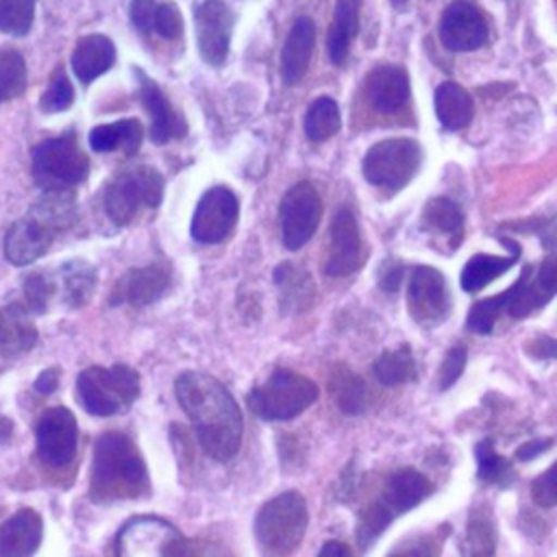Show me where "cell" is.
Returning a JSON list of instances; mask_svg holds the SVG:
<instances>
[{"instance_id": "6da1fadb", "label": "cell", "mask_w": 557, "mask_h": 557, "mask_svg": "<svg viewBox=\"0 0 557 557\" xmlns=\"http://www.w3.org/2000/svg\"><path fill=\"white\" fill-rule=\"evenodd\" d=\"M174 392L202 450L215 461L233 459L244 433L242 411L233 394L215 376L198 370L181 372Z\"/></svg>"}, {"instance_id": "7a4b0ae2", "label": "cell", "mask_w": 557, "mask_h": 557, "mask_svg": "<svg viewBox=\"0 0 557 557\" xmlns=\"http://www.w3.org/2000/svg\"><path fill=\"white\" fill-rule=\"evenodd\" d=\"M76 222L72 189H50L39 196L30 211L15 220L4 235V257L13 265H30L41 259L59 233Z\"/></svg>"}, {"instance_id": "3957f363", "label": "cell", "mask_w": 557, "mask_h": 557, "mask_svg": "<svg viewBox=\"0 0 557 557\" xmlns=\"http://www.w3.org/2000/svg\"><path fill=\"white\" fill-rule=\"evenodd\" d=\"M146 461L135 442L120 433L107 431L94 444L89 496L96 503L139 498L148 492Z\"/></svg>"}, {"instance_id": "277c9868", "label": "cell", "mask_w": 557, "mask_h": 557, "mask_svg": "<svg viewBox=\"0 0 557 557\" xmlns=\"http://www.w3.org/2000/svg\"><path fill=\"white\" fill-rule=\"evenodd\" d=\"M431 492L433 485L422 472L413 468H400L392 472L381 494L372 503H368L357 516V544L361 548H368L396 516L420 505Z\"/></svg>"}, {"instance_id": "5b68a950", "label": "cell", "mask_w": 557, "mask_h": 557, "mask_svg": "<svg viewBox=\"0 0 557 557\" xmlns=\"http://www.w3.org/2000/svg\"><path fill=\"white\" fill-rule=\"evenodd\" d=\"M139 396V374L126 363L89 366L76 379L81 407L98 418L126 411Z\"/></svg>"}, {"instance_id": "8992f818", "label": "cell", "mask_w": 557, "mask_h": 557, "mask_svg": "<svg viewBox=\"0 0 557 557\" xmlns=\"http://www.w3.org/2000/svg\"><path fill=\"white\" fill-rule=\"evenodd\" d=\"M30 174L39 189H74L89 174V159L76 133L65 131L30 148Z\"/></svg>"}, {"instance_id": "52a82bcc", "label": "cell", "mask_w": 557, "mask_h": 557, "mask_svg": "<svg viewBox=\"0 0 557 557\" xmlns=\"http://www.w3.org/2000/svg\"><path fill=\"white\" fill-rule=\"evenodd\" d=\"M318 398V387L305 374L274 368L270 376L248 394V409L268 422L292 420L309 409Z\"/></svg>"}, {"instance_id": "ba28073f", "label": "cell", "mask_w": 557, "mask_h": 557, "mask_svg": "<svg viewBox=\"0 0 557 557\" xmlns=\"http://www.w3.org/2000/svg\"><path fill=\"white\" fill-rule=\"evenodd\" d=\"M163 198V178L150 165L117 172L102 189V207L115 226L131 224L141 209H157Z\"/></svg>"}, {"instance_id": "9c48e42d", "label": "cell", "mask_w": 557, "mask_h": 557, "mask_svg": "<svg viewBox=\"0 0 557 557\" xmlns=\"http://www.w3.org/2000/svg\"><path fill=\"white\" fill-rule=\"evenodd\" d=\"M307 503L298 492H283L263 503L255 516V537L263 553L287 555L307 531Z\"/></svg>"}, {"instance_id": "30bf717a", "label": "cell", "mask_w": 557, "mask_h": 557, "mask_svg": "<svg viewBox=\"0 0 557 557\" xmlns=\"http://www.w3.org/2000/svg\"><path fill=\"white\" fill-rule=\"evenodd\" d=\"M422 150L411 137H389L372 144L361 161L363 178L381 189L398 191L418 172Z\"/></svg>"}, {"instance_id": "8fae6325", "label": "cell", "mask_w": 557, "mask_h": 557, "mask_svg": "<svg viewBox=\"0 0 557 557\" xmlns=\"http://www.w3.org/2000/svg\"><path fill=\"white\" fill-rule=\"evenodd\" d=\"M78 424L67 407H50L35 422V453L48 468H65L76 455Z\"/></svg>"}, {"instance_id": "7c38bea8", "label": "cell", "mask_w": 557, "mask_h": 557, "mask_svg": "<svg viewBox=\"0 0 557 557\" xmlns=\"http://www.w3.org/2000/svg\"><path fill=\"white\" fill-rule=\"evenodd\" d=\"M322 218V200L307 181L292 185L278 207L281 237L287 250L302 248L315 233Z\"/></svg>"}, {"instance_id": "4fadbf2b", "label": "cell", "mask_w": 557, "mask_h": 557, "mask_svg": "<svg viewBox=\"0 0 557 557\" xmlns=\"http://www.w3.org/2000/svg\"><path fill=\"white\" fill-rule=\"evenodd\" d=\"M407 307L420 326L431 329L442 324L453 309V296L444 274L431 265H418L409 278Z\"/></svg>"}, {"instance_id": "5bb4252c", "label": "cell", "mask_w": 557, "mask_h": 557, "mask_svg": "<svg viewBox=\"0 0 557 557\" xmlns=\"http://www.w3.org/2000/svg\"><path fill=\"white\" fill-rule=\"evenodd\" d=\"M117 555H176L185 553L183 535L168 520L139 516L128 520L115 540Z\"/></svg>"}, {"instance_id": "9a60e30c", "label": "cell", "mask_w": 557, "mask_h": 557, "mask_svg": "<svg viewBox=\"0 0 557 557\" xmlns=\"http://www.w3.org/2000/svg\"><path fill=\"white\" fill-rule=\"evenodd\" d=\"M237 215H239V202L233 189L224 185H215L207 189L200 196L189 222L191 239H196L198 244L222 242L237 224Z\"/></svg>"}, {"instance_id": "2e32d148", "label": "cell", "mask_w": 557, "mask_h": 557, "mask_svg": "<svg viewBox=\"0 0 557 557\" xmlns=\"http://www.w3.org/2000/svg\"><path fill=\"white\" fill-rule=\"evenodd\" d=\"M363 263V239L355 213L348 207H339L329 228V255L324 272L329 276H348Z\"/></svg>"}, {"instance_id": "e0dca14e", "label": "cell", "mask_w": 557, "mask_h": 557, "mask_svg": "<svg viewBox=\"0 0 557 557\" xmlns=\"http://www.w3.org/2000/svg\"><path fill=\"white\" fill-rule=\"evenodd\" d=\"M235 15L224 0H205L196 9V39L200 57L209 65H222L228 57Z\"/></svg>"}, {"instance_id": "ac0fdd59", "label": "cell", "mask_w": 557, "mask_h": 557, "mask_svg": "<svg viewBox=\"0 0 557 557\" xmlns=\"http://www.w3.org/2000/svg\"><path fill=\"white\" fill-rule=\"evenodd\" d=\"M487 22L468 0H455L446 7L440 22V41L450 52L476 50L487 41Z\"/></svg>"}, {"instance_id": "d6986e66", "label": "cell", "mask_w": 557, "mask_h": 557, "mask_svg": "<svg viewBox=\"0 0 557 557\" xmlns=\"http://www.w3.org/2000/svg\"><path fill=\"white\" fill-rule=\"evenodd\" d=\"M170 283V272L161 263H150L144 268H133L115 283L111 292V305L144 307L157 300Z\"/></svg>"}, {"instance_id": "ffe728a7", "label": "cell", "mask_w": 557, "mask_h": 557, "mask_svg": "<svg viewBox=\"0 0 557 557\" xmlns=\"http://www.w3.org/2000/svg\"><path fill=\"white\" fill-rule=\"evenodd\" d=\"M137 78H139V98L150 115V139L154 144H165L170 139L183 137L187 133V126L183 117L172 109L161 87L152 78H148L141 70H137Z\"/></svg>"}, {"instance_id": "44dd1931", "label": "cell", "mask_w": 557, "mask_h": 557, "mask_svg": "<svg viewBox=\"0 0 557 557\" xmlns=\"http://www.w3.org/2000/svg\"><path fill=\"white\" fill-rule=\"evenodd\" d=\"M44 537V520L30 509L22 507L0 524V557H26L37 553Z\"/></svg>"}, {"instance_id": "7402d4cb", "label": "cell", "mask_w": 557, "mask_h": 557, "mask_svg": "<svg viewBox=\"0 0 557 557\" xmlns=\"http://www.w3.org/2000/svg\"><path fill=\"white\" fill-rule=\"evenodd\" d=\"M366 96L374 111L396 113L409 100V76L400 65H379L366 78Z\"/></svg>"}, {"instance_id": "603a6c76", "label": "cell", "mask_w": 557, "mask_h": 557, "mask_svg": "<svg viewBox=\"0 0 557 557\" xmlns=\"http://www.w3.org/2000/svg\"><path fill=\"white\" fill-rule=\"evenodd\" d=\"M315 46V26L309 17L300 15L289 28L281 52V74L287 85H296L309 70Z\"/></svg>"}, {"instance_id": "cb8c5ba5", "label": "cell", "mask_w": 557, "mask_h": 557, "mask_svg": "<svg viewBox=\"0 0 557 557\" xmlns=\"http://www.w3.org/2000/svg\"><path fill=\"white\" fill-rule=\"evenodd\" d=\"M115 63V46L102 33L85 35L76 41L72 52V70L83 85H89L98 76L111 70Z\"/></svg>"}, {"instance_id": "d4e9b609", "label": "cell", "mask_w": 557, "mask_h": 557, "mask_svg": "<svg viewBox=\"0 0 557 557\" xmlns=\"http://www.w3.org/2000/svg\"><path fill=\"white\" fill-rule=\"evenodd\" d=\"M37 344V326L20 302L0 307V355L17 357Z\"/></svg>"}, {"instance_id": "484cf974", "label": "cell", "mask_w": 557, "mask_h": 557, "mask_svg": "<svg viewBox=\"0 0 557 557\" xmlns=\"http://www.w3.org/2000/svg\"><path fill=\"white\" fill-rule=\"evenodd\" d=\"M274 283L281 289V307L292 313L309 309L315 296V285L302 265L283 261L274 268Z\"/></svg>"}, {"instance_id": "4316f807", "label": "cell", "mask_w": 557, "mask_h": 557, "mask_svg": "<svg viewBox=\"0 0 557 557\" xmlns=\"http://www.w3.org/2000/svg\"><path fill=\"white\" fill-rule=\"evenodd\" d=\"M359 9L361 0H337L333 24L326 33V54L331 63L339 65L348 57L350 44L359 30Z\"/></svg>"}, {"instance_id": "83f0119b", "label": "cell", "mask_w": 557, "mask_h": 557, "mask_svg": "<svg viewBox=\"0 0 557 557\" xmlns=\"http://www.w3.org/2000/svg\"><path fill=\"white\" fill-rule=\"evenodd\" d=\"M141 124L135 117L117 120L111 124L94 126L89 133V146L96 152L122 150L124 154H135L141 146Z\"/></svg>"}, {"instance_id": "f1b7e54d", "label": "cell", "mask_w": 557, "mask_h": 557, "mask_svg": "<svg viewBox=\"0 0 557 557\" xmlns=\"http://www.w3.org/2000/svg\"><path fill=\"white\" fill-rule=\"evenodd\" d=\"M420 226L422 231L448 237L450 246L457 248L463 235V211L453 198H446V196L433 198L424 205Z\"/></svg>"}, {"instance_id": "f546056e", "label": "cell", "mask_w": 557, "mask_h": 557, "mask_svg": "<svg viewBox=\"0 0 557 557\" xmlns=\"http://www.w3.org/2000/svg\"><path fill=\"white\" fill-rule=\"evenodd\" d=\"M433 102H435L437 120L448 131H459V128L468 126L474 115V104H472L470 94L453 81H446L435 89Z\"/></svg>"}, {"instance_id": "4dcf8cb0", "label": "cell", "mask_w": 557, "mask_h": 557, "mask_svg": "<svg viewBox=\"0 0 557 557\" xmlns=\"http://www.w3.org/2000/svg\"><path fill=\"white\" fill-rule=\"evenodd\" d=\"M96 268L83 259H70L59 268L57 287L61 289L63 300L78 309L91 300L96 289Z\"/></svg>"}, {"instance_id": "1f68e13d", "label": "cell", "mask_w": 557, "mask_h": 557, "mask_svg": "<svg viewBox=\"0 0 557 557\" xmlns=\"http://www.w3.org/2000/svg\"><path fill=\"white\" fill-rule=\"evenodd\" d=\"M520 257V250H513L511 257H498V255H472L459 276L461 289L468 294H476L479 289H483L487 283H492L496 276H500L503 272H507Z\"/></svg>"}, {"instance_id": "d6a6232c", "label": "cell", "mask_w": 557, "mask_h": 557, "mask_svg": "<svg viewBox=\"0 0 557 557\" xmlns=\"http://www.w3.org/2000/svg\"><path fill=\"white\" fill-rule=\"evenodd\" d=\"M374 376L381 385L394 387L416 379V359L409 346H398L394 350H385L374 361Z\"/></svg>"}, {"instance_id": "836d02e7", "label": "cell", "mask_w": 557, "mask_h": 557, "mask_svg": "<svg viewBox=\"0 0 557 557\" xmlns=\"http://www.w3.org/2000/svg\"><path fill=\"white\" fill-rule=\"evenodd\" d=\"M339 126H342V115L333 98L320 96L309 104L305 113V135L311 141H324L333 137L339 131Z\"/></svg>"}, {"instance_id": "e575fe53", "label": "cell", "mask_w": 557, "mask_h": 557, "mask_svg": "<svg viewBox=\"0 0 557 557\" xmlns=\"http://www.w3.org/2000/svg\"><path fill=\"white\" fill-rule=\"evenodd\" d=\"M26 85L28 72L22 52L13 48H0V104L22 96Z\"/></svg>"}, {"instance_id": "d590c367", "label": "cell", "mask_w": 557, "mask_h": 557, "mask_svg": "<svg viewBox=\"0 0 557 557\" xmlns=\"http://www.w3.org/2000/svg\"><path fill=\"white\" fill-rule=\"evenodd\" d=\"M329 389L333 392L335 405H337L344 413L357 416V413L363 411V407H366V385H363V381H361L355 372L339 368V370L331 376Z\"/></svg>"}, {"instance_id": "8d00e7d4", "label": "cell", "mask_w": 557, "mask_h": 557, "mask_svg": "<svg viewBox=\"0 0 557 557\" xmlns=\"http://www.w3.org/2000/svg\"><path fill=\"white\" fill-rule=\"evenodd\" d=\"M57 292H59L57 276H52L50 272H44V270L28 272L22 281L24 302H26V309L33 313H46L52 298L57 296Z\"/></svg>"}, {"instance_id": "74e56055", "label": "cell", "mask_w": 557, "mask_h": 557, "mask_svg": "<svg viewBox=\"0 0 557 557\" xmlns=\"http://www.w3.org/2000/svg\"><path fill=\"white\" fill-rule=\"evenodd\" d=\"M476 453V463H479V479L485 481V483H496V485H503L507 487L511 481H513V470H511V463L507 459H503L496 450H494V444L492 440H483L476 444L474 448Z\"/></svg>"}, {"instance_id": "f35d334b", "label": "cell", "mask_w": 557, "mask_h": 557, "mask_svg": "<svg viewBox=\"0 0 557 557\" xmlns=\"http://www.w3.org/2000/svg\"><path fill=\"white\" fill-rule=\"evenodd\" d=\"M35 17V0H0V30L24 37Z\"/></svg>"}, {"instance_id": "ab89813d", "label": "cell", "mask_w": 557, "mask_h": 557, "mask_svg": "<svg viewBox=\"0 0 557 557\" xmlns=\"http://www.w3.org/2000/svg\"><path fill=\"white\" fill-rule=\"evenodd\" d=\"M72 102H74V87L67 78L63 65H57L46 91L39 98V109L44 113H59V111L70 109Z\"/></svg>"}, {"instance_id": "60d3db41", "label": "cell", "mask_w": 557, "mask_h": 557, "mask_svg": "<svg viewBox=\"0 0 557 557\" xmlns=\"http://www.w3.org/2000/svg\"><path fill=\"white\" fill-rule=\"evenodd\" d=\"M505 313V296L503 292L496 294V296H490V298H483V300H476L472 305V309L468 311V318H466V326L468 331L472 333H479V335H485L494 329L498 315Z\"/></svg>"}, {"instance_id": "b9f144b4", "label": "cell", "mask_w": 557, "mask_h": 557, "mask_svg": "<svg viewBox=\"0 0 557 557\" xmlns=\"http://www.w3.org/2000/svg\"><path fill=\"white\" fill-rule=\"evenodd\" d=\"M463 550L470 553V555H490V553H494L492 524L483 513H472L470 516Z\"/></svg>"}, {"instance_id": "7bdbcfd3", "label": "cell", "mask_w": 557, "mask_h": 557, "mask_svg": "<svg viewBox=\"0 0 557 557\" xmlns=\"http://www.w3.org/2000/svg\"><path fill=\"white\" fill-rule=\"evenodd\" d=\"M150 33H157L163 39L181 37V33H183V15H181L178 7L172 4V2H157Z\"/></svg>"}, {"instance_id": "ee69618b", "label": "cell", "mask_w": 557, "mask_h": 557, "mask_svg": "<svg viewBox=\"0 0 557 557\" xmlns=\"http://www.w3.org/2000/svg\"><path fill=\"white\" fill-rule=\"evenodd\" d=\"M466 359H468V350L463 344H455L448 348V352L440 366V374H437L440 389H448L461 376V372L466 368Z\"/></svg>"}, {"instance_id": "f6af8a7d", "label": "cell", "mask_w": 557, "mask_h": 557, "mask_svg": "<svg viewBox=\"0 0 557 557\" xmlns=\"http://www.w3.org/2000/svg\"><path fill=\"white\" fill-rule=\"evenodd\" d=\"M531 496H533L535 505H542V507H553V505L557 503V490H555V466H550L544 474H540V476L533 481Z\"/></svg>"}, {"instance_id": "bcb514c9", "label": "cell", "mask_w": 557, "mask_h": 557, "mask_svg": "<svg viewBox=\"0 0 557 557\" xmlns=\"http://www.w3.org/2000/svg\"><path fill=\"white\" fill-rule=\"evenodd\" d=\"M403 281V263L396 259H387L379 268V287L387 294H396Z\"/></svg>"}, {"instance_id": "7dc6e473", "label": "cell", "mask_w": 557, "mask_h": 557, "mask_svg": "<svg viewBox=\"0 0 557 557\" xmlns=\"http://www.w3.org/2000/svg\"><path fill=\"white\" fill-rule=\"evenodd\" d=\"M154 9H157V0H133L131 2V22L139 33H150Z\"/></svg>"}, {"instance_id": "c3c4849f", "label": "cell", "mask_w": 557, "mask_h": 557, "mask_svg": "<svg viewBox=\"0 0 557 557\" xmlns=\"http://www.w3.org/2000/svg\"><path fill=\"white\" fill-rule=\"evenodd\" d=\"M59 376H61V370L57 366H50L46 368L44 372H39V376L35 379V392L48 396L52 394L57 387H59Z\"/></svg>"}, {"instance_id": "681fc988", "label": "cell", "mask_w": 557, "mask_h": 557, "mask_svg": "<svg viewBox=\"0 0 557 557\" xmlns=\"http://www.w3.org/2000/svg\"><path fill=\"white\" fill-rule=\"evenodd\" d=\"M550 446H553V440H531V442H527V444H522V446L518 448L516 457H518L520 461H531V459L540 457L542 453H546Z\"/></svg>"}, {"instance_id": "f907efd6", "label": "cell", "mask_w": 557, "mask_h": 557, "mask_svg": "<svg viewBox=\"0 0 557 557\" xmlns=\"http://www.w3.org/2000/svg\"><path fill=\"white\" fill-rule=\"evenodd\" d=\"M352 550H350V546H346V544H342V542H337V540H331V542H326L320 550H318V555L320 557H326V555H339V557H346V555H350Z\"/></svg>"}, {"instance_id": "816d5d0a", "label": "cell", "mask_w": 557, "mask_h": 557, "mask_svg": "<svg viewBox=\"0 0 557 557\" xmlns=\"http://www.w3.org/2000/svg\"><path fill=\"white\" fill-rule=\"evenodd\" d=\"M13 435V420L0 413V444H7Z\"/></svg>"}, {"instance_id": "f5cc1de1", "label": "cell", "mask_w": 557, "mask_h": 557, "mask_svg": "<svg viewBox=\"0 0 557 557\" xmlns=\"http://www.w3.org/2000/svg\"><path fill=\"white\" fill-rule=\"evenodd\" d=\"M392 2V7H396V9H403L409 0H389Z\"/></svg>"}]
</instances>
